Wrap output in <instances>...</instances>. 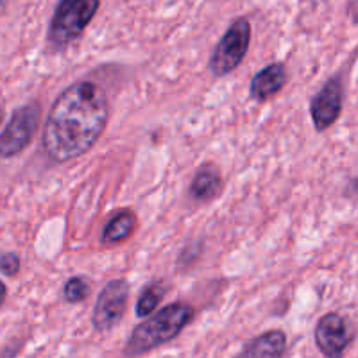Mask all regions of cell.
Returning <instances> with one entry per match:
<instances>
[{"instance_id": "cell-1", "label": "cell", "mask_w": 358, "mask_h": 358, "mask_svg": "<svg viewBox=\"0 0 358 358\" xmlns=\"http://www.w3.org/2000/svg\"><path fill=\"white\" fill-rule=\"evenodd\" d=\"M110 118V102L95 81L73 83L59 94L45 118L41 145L56 163L86 155L97 143Z\"/></svg>"}, {"instance_id": "cell-2", "label": "cell", "mask_w": 358, "mask_h": 358, "mask_svg": "<svg viewBox=\"0 0 358 358\" xmlns=\"http://www.w3.org/2000/svg\"><path fill=\"white\" fill-rule=\"evenodd\" d=\"M194 315H196V310L187 301H176L163 306L134 328L133 334L127 338L124 355L136 357V355L149 353L174 341L183 331L185 326L190 324Z\"/></svg>"}, {"instance_id": "cell-3", "label": "cell", "mask_w": 358, "mask_h": 358, "mask_svg": "<svg viewBox=\"0 0 358 358\" xmlns=\"http://www.w3.org/2000/svg\"><path fill=\"white\" fill-rule=\"evenodd\" d=\"M101 0H59L49 27V41L54 47H66L85 34L97 15Z\"/></svg>"}, {"instance_id": "cell-4", "label": "cell", "mask_w": 358, "mask_h": 358, "mask_svg": "<svg viewBox=\"0 0 358 358\" xmlns=\"http://www.w3.org/2000/svg\"><path fill=\"white\" fill-rule=\"evenodd\" d=\"M249 43H251V24L244 17L235 18L213 49L210 57V72L215 78H224L235 72L244 62Z\"/></svg>"}, {"instance_id": "cell-5", "label": "cell", "mask_w": 358, "mask_h": 358, "mask_svg": "<svg viewBox=\"0 0 358 358\" xmlns=\"http://www.w3.org/2000/svg\"><path fill=\"white\" fill-rule=\"evenodd\" d=\"M40 104L29 102L25 106L15 110L4 131L0 134V156L6 159L18 156L29 147L40 126Z\"/></svg>"}, {"instance_id": "cell-6", "label": "cell", "mask_w": 358, "mask_h": 358, "mask_svg": "<svg viewBox=\"0 0 358 358\" xmlns=\"http://www.w3.org/2000/svg\"><path fill=\"white\" fill-rule=\"evenodd\" d=\"M129 301V283L122 278L108 281L97 297L92 313V322L97 331L113 330L122 321Z\"/></svg>"}, {"instance_id": "cell-7", "label": "cell", "mask_w": 358, "mask_h": 358, "mask_svg": "<svg viewBox=\"0 0 358 358\" xmlns=\"http://www.w3.org/2000/svg\"><path fill=\"white\" fill-rule=\"evenodd\" d=\"M342 108H344V85L341 73H337L321 86L310 102V115L315 131L322 133L330 129L341 117Z\"/></svg>"}, {"instance_id": "cell-8", "label": "cell", "mask_w": 358, "mask_h": 358, "mask_svg": "<svg viewBox=\"0 0 358 358\" xmlns=\"http://www.w3.org/2000/svg\"><path fill=\"white\" fill-rule=\"evenodd\" d=\"M315 344L324 357L337 358L341 357L353 341V328L348 317L342 313L330 312L324 313L315 324Z\"/></svg>"}, {"instance_id": "cell-9", "label": "cell", "mask_w": 358, "mask_h": 358, "mask_svg": "<svg viewBox=\"0 0 358 358\" xmlns=\"http://www.w3.org/2000/svg\"><path fill=\"white\" fill-rule=\"evenodd\" d=\"M287 81H289V73H287L285 65L271 63V65L264 66L260 72L255 73V78L251 79V85H249V95L252 101L264 102L280 94Z\"/></svg>"}, {"instance_id": "cell-10", "label": "cell", "mask_w": 358, "mask_h": 358, "mask_svg": "<svg viewBox=\"0 0 358 358\" xmlns=\"http://www.w3.org/2000/svg\"><path fill=\"white\" fill-rule=\"evenodd\" d=\"M222 174L213 163H204L197 169L188 187V196L197 203H212L222 192Z\"/></svg>"}, {"instance_id": "cell-11", "label": "cell", "mask_w": 358, "mask_h": 358, "mask_svg": "<svg viewBox=\"0 0 358 358\" xmlns=\"http://www.w3.org/2000/svg\"><path fill=\"white\" fill-rule=\"evenodd\" d=\"M138 226V219H136V213L129 208H122L115 212L113 215L108 219V222L104 224L101 235V242L104 245H117L126 242L127 238H131Z\"/></svg>"}, {"instance_id": "cell-12", "label": "cell", "mask_w": 358, "mask_h": 358, "mask_svg": "<svg viewBox=\"0 0 358 358\" xmlns=\"http://www.w3.org/2000/svg\"><path fill=\"white\" fill-rule=\"evenodd\" d=\"M287 351V335L283 330H268L251 338L242 350V357H283Z\"/></svg>"}, {"instance_id": "cell-13", "label": "cell", "mask_w": 358, "mask_h": 358, "mask_svg": "<svg viewBox=\"0 0 358 358\" xmlns=\"http://www.w3.org/2000/svg\"><path fill=\"white\" fill-rule=\"evenodd\" d=\"M165 292H167V287L163 283L162 280L159 281H152L145 289L140 292L138 301L134 305V313H136V317L145 319L149 317L151 313L156 312L158 305L162 303V299L165 297Z\"/></svg>"}, {"instance_id": "cell-14", "label": "cell", "mask_w": 358, "mask_h": 358, "mask_svg": "<svg viewBox=\"0 0 358 358\" xmlns=\"http://www.w3.org/2000/svg\"><path fill=\"white\" fill-rule=\"evenodd\" d=\"M90 292H92V287L85 276L70 278L63 287V297H65L66 303H72V305H78V303L88 299Z\"/></svg>"}, {"instance_id": "cell-15", "label": "cell", "mask_w": 358, "mask_h": 358, "mask_svg": "<svg viewBox=\"0 0 358 358\" xmlns=\"http://www.w3.org/2000/svg\"><path fill=\"white\" fill-rule=\"evenodd\" d=\"M20 268H22V262L17 252H13V251L2 252V257H0V271H2L4 276L8 278L17 276V274L20 273Z\"/></svg>"}, {"instance_id": "cell-16", "label": "cell", "mask_w": 358, "mask_h": 358, "mask_svg": "<svg viewBox=\"0 0 358 358\" xmlns=\"http://www.w3.org/2000/svg\"><path fill=\"white\" fill-rule=\"evenodd\" d=\"M199 244L201 242H190V244L183 249V252L179 255L178 264L183 265L185 268H190L192 265L196 264V262L201 258V255H203V245Z\"/></svg>"}, {"instance_id": "cell-17", "label": "cell", "mask_w": 358, "mask_h": 358, "mask_svg": "<svg viewBox=\"0 0 358 358\" xmlns=\"http://www.w3.org/2000/svg\"><path fill=\"white\" fill-rule=\"evenodd\" d=\"M348 13H350L351 20L355 24H358V0H350V6H348Z\"/></svg>"}]
</instances>
